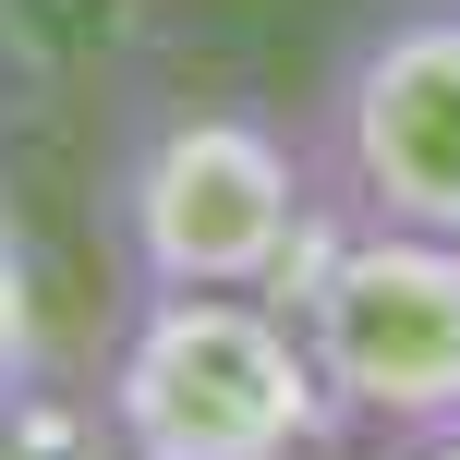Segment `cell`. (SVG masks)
<instances>
[{
	"instance_id": "1",
	"label": "cell",
	"mask_w": 460,
	"mask_h": 460,
	"mask_svg": "<svg viewBox=\"0 0 460 460\" xmlns=\"http://www.w3.org/2000/svg\"><path fill=\"white\" fill-rule=\"evenodd\" d=\"M327 243L315 146L254 97H158L110 158V254L134 291H291Z\"/></svg>"
},
{
	"instance_id": "2",
	"label": "cell",
	"mask_w": 460,
	"mask_h": 460,
	"mask_svg": "<svg viewBox=\"0 0 460 460\" xmlns=\"http://www.w3.org/2000/svg\"><path fill=\"white\" fill-rule=\"evenodd\" d=\"M97 424L121 460H327L340 412L267 291H134L97 376Z\"/></svg>"
},
{
	"instance_id": "3",
	"label": "cell",
	"mask_w": 460,
	"mask_h": 460,
	"mask_svg": "<svg viewBox=\"0 0 460 460\" xmlns=\"http://www.w3.org/2000/svg\"><path fill=\"white\" fill-rule=\"evenodd\" d=\"M291 327L327 376V412L364 448L460 437V243L412 230H340L327 218L315 267L291 279Z\"/></svg>"
},
{
	"instance_id": "4",
	"label": "cell",
	"mask_w": 460,
	"mask_h": 460,
	"mask_svg": "<svg viewBox=\"0 0 460 460\" xmlns=\"http://www.w3.org/2000/svg\"><path fill=\"white\" fill-rule=\"evenodd\" d=\"M303 146L340 230L460 243V0H388L327 61Z\"/></svg>"
},
{
	"instance_id": "5",
	"label": "cell",
	"mask_w": 460,
	"mask_h": 460,
	"mask_svg": "<svg viewBox=\"0 0 460 460\" xmlns=\"http://www.w3.org/2000/svg\"><path fill=\"white\" fill-rule=\"evenodd\" d=\"M49 388V279H37V243H24V207L0 194V400Z\"/></svg>"
},
{
	"instance_id": "6",
	"label": "cell",
	"mask_w": 460,
	"mask_h": 460,
	"mask_svg": "<svg viewBox=\"0 0 460 460\" xmlns=\"http://www.w3.org/2000/svg\"><path fill=\"white\" fill-rule=\"evenodd\" d=\"M0 460H121L110 448V424H49V388H24V400H0Z\"/></svg>"
},
{
	"instance_id": "7",
	"label": "cell",
	"mask_w": 460,
	"mask_h": 460,
	"mask_svg": "<svg viewBox=\"0 0 460 460\" xmlns=\"http://www.w3.org/2000/svg\"><path fill=\"white\" fill-rule=\"evenodd\" d=\"M388 460H460V437H424V448H388Z\"/></svg>"
}]
</instances>
